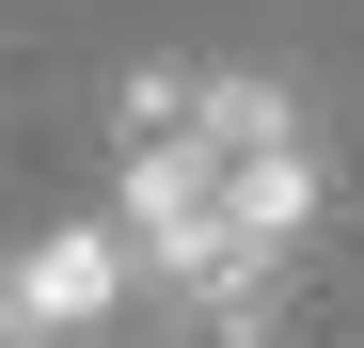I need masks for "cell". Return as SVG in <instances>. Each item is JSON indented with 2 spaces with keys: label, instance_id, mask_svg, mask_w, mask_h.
<instances>
[{
  "label": "cell",
  "instance_id": "obj_1",
  "mask_svg": "<svg viewBox=\"0 0 364 348\" xmlns=\"http://www.w3.org/2000/svg\"><path fill=\"white\" fill-rule=\"evenodd\" d=\"M127 222H111V238H95V222H48V238L32 254H0V348H95L111 332V301H127Z\"/></svg>",
  "mask_w": 364,
  "mask_h": 348
},
{
  "label": "cell",
  "instance_id": "obj_2",
  "mask_svg": "<svg viewBox=\"0 0 364 348\" xmlns=\"http://www.w3.org/2000/svg\"><path fill=\"white\" fill-rule=\"evenodd\" d=\"M222 174H237V222H254V254H285L301 222H317V143H301V127H285V143H237Z\"/></svg>",
  "mask_w": 364,
  "mask_h": 348
},
{
  "label": "cell",
  "instance_id": "obj_3",
  "mask_svg": "<svg viewBox=\"0 0 364 348\" xmlns=\"http://www.w3.org/2000/svg\"><path fill=\"white\" fill-rule=\"evenodd\" d=\"M191 127L237 158V143H285L301 127V111H285V80H191Z\"/></svg>",
  "mask_w": 364,
  "mask_h": 348
}]
</instances>
